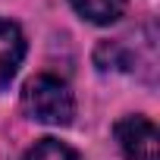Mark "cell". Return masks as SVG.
Masks as SVG:
<instances>
[{"mask_svg": "<svg viewBox=\"0 0 160 160\" xmlns=\"http://www.w3.org/2000/svg\"><path fill=\"white\" fill-rule=\"evenodd\" d=\"M94 63H98V69H135V57L126 50V44L122 41H104V44H98V50H94Z\"/></svg>", "mask_w": 160, "mask_h": 160, "instance_id": "obj_5", "label": "cell"}, {"mask_svg": "<svg viewBox=\"0 0 160 160\" xmlns=\"http://www.w3.org/2000/svg\"><path fill=\"white\" fill-rule=\"evenodd\" d=\"M22 107L32 119L50 122V126H69L75 116V101L66 82H60L57 75H35L22 88Z\"/></svg>", "mask_w": 160, "mask_h": 160, "instance_id": "obj_1", "label": "cell"}, {"mask_svg": "<svg viewBox=\"0 0 160 160\" xmlns=\"http://www.w3.org/2000/svg\"><path fill=\"white\" fill-rule=\"evenodd\" d=\"M113 135L129 160H160V132L148 116H122Z\"/></svg>", "mask_w": 160, "mask_h": 160, "instance_id": "obj_2", "label": "cell"}, {"mask_svg": "<svg viewBox=\"0 0 160 160\" xmlns=\"http://www.w3.org/2000/svg\"><path fill=\"white\" fill-rule=\"evenodd\" d=\"M69 3L82 19H88L94 25H110L126 13L129 0H69Z\"/></svg>", "mask_w": 160, "mask_h": 160, "instance_id": "obj_4", "label": "cell"}, {"mask_svg": "<svg viewBox=\"0 0 160 160\" xmlns=\"http://www.w3.org/2000/svg\"><path fill=\"white\" fill-rule=\"evenodd\" d=\"M25 160H78V154L57 138H41L35 141V148H28Z\"/></svg>", "mask_w": 160, "mask_h": 160, "instance_id": "obj_6", "label": "cell"}, {"mask_svg": "<svg viewBox=\"0 0 160 160\" xmlns=\"http://www.w3.org/2000/svg\"><path fill=\"white\" fill-rule=\"evenodd\" d=\"M22 57H25V38L19 25L10 19H0V91L13 82L16 69L22 66Z\"/></svg>", "mask_w": 160, "mask_h": 160, "instance_id": "obj_3", "label": "cell"}]
</instances>
